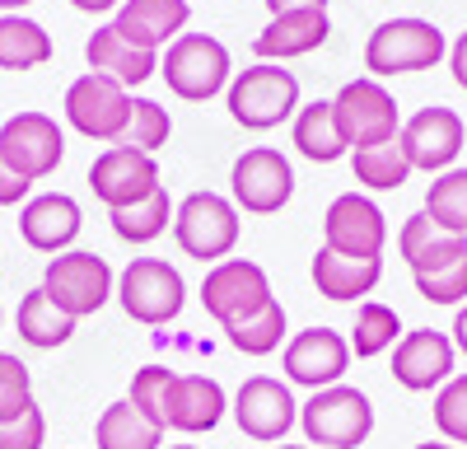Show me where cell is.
<instances>
[{
	"instance_id": "cell-16",
	"label": "cell",
	"mask_w": 467,
	"mask_h": 449,
	"mask_svg": "<svg viewBox=\"0 0 467 449\" xmlns=\"http://www.w3.org/2000/svg\"><path fill=\"white\" fill-rule=\"evenodd\" d=\"M285 380L318 393L332 384H346V365H350V342L337 328H304L285 342Z\"/></svg>"
},
{
	"instance_id": "cell-46",
	"label": "cell",
	"mask_w": 467,
	"mask_h": 449,
	"mask_svg": "<svg viewBox=\"0 0 467 449\" xmlns=\"http://www.w3.org/2000/svg\"><path fill=\"white\" fill-rule=\"evenodd\" d=\"M24 5H33V0H0V10H5V15H19Z\"/></svg>"
},
{
	"instance_id": "cell-25",
	"label": "cell",
	"mask_w": 467,
	"mask_h": 449,
	"mask_svg": "<svg viewBox=\"0 0 467 449\" xmlns=\"http://www.w3.org/2000/svg\"><path fill=\"white\" fill-rule=\"evenodd\" d=\"M383 281V262H365V257H341L332 248H318L314 253V286L323 299H337V305H350V299H360Z\"/></svg>"
},
{
	"instance_id": "cell-20",
	"label": "cell",
	"mask_w": 467,
	"mask_h": 449,
	"mask_svg": "<svg viewBox=\"0 0 467 449\" xmlns=\"http://www.w3.org/2000/svg\"><path fill=\"white\" fill-rule=\"evenodd\" d=\"M80 202L66 197V193H43V197H28L19 211V235L33 253H70V244L80 239Z\"/></svg>"
},
{
	"instance_id": "cell-30",
	"label": "cell",
	"mask_w": 467,
	"mask_h": 449,
	"mask_svg": "<svg viewBox=\"0 0 467 449\" xmlns=\"http://www.w3.org/2000/svg\"><path fill=\"white\" fill-rule=\"evenodd\" d=\"M350 356L360 360H374L383 351H393L402 342V318L393 305H379V299H365V305L356 309V328H350Z\"/></svg>"
},
{
	"instance_id": "cell-27",
	"label": "cell",
	"mask_w": 467,
	"mask_h": 449,
	"mask_svg": "<svg viewBox=\"0 0 467 449\" xmlns=\"http://www.w3.org/2000/svg\"><path fill=\"white\" fill-rule=\"evenodd\" d=\"M15 328H19L24 342H28V347H37V351H57V347H66L70 337H75V318H70L66 309H57V305H52V295H47L43 286L28 290V295L19 299Z\"/></svg>"
},
{
	"instance_id": "cell-37",
	"label": "cell",
	"mask_w": 467,
	"mask_h": 449,
	"mask_svg": "<svg viewBox=\"0 0 467 449\" xmlns=\"http://www.w3.org/2000/svg\"><path fill=\"white\" fill-rule=\"evenodd\" d=\"M173 374H178V370H169V365H145V370L131 374V393H127V398L145 412L154 426H164V398H169Z\"/></svg>"
},
{
	"instance_id": "cell-41",
	"label": "cell",
	"mask_w": 467,
	"mask_h": 449,
	"mask_svg": "<svg viewBox=\"0 0 467 449\" xmlns=\"http://www.w3.org/2000/svg\"><path fill=\"white\" fill-rule=\"evenodd\" d=\"M28 187H33L28 178H19L5 160H0V206H19L28 197Z\"/></svg>"
},
{
	"instance_id": "cell-15",
	"label": "cell",
	"mask_w": 467,
	"mask_h": 449,
	"mask_svg": "<svg viewBox=\"0 0 467 449\" xmlns=\"http://www.w3.org/2000/svg\"><path fill=\"white\" fill-rule=\"evenodd\" d=\"M89 187L94 197L108 206V211H122V206H136L145 202L150 193H160V164L145 150H131V145H108L103 155L89 164Z\"/></svg>"
},
{
	"instance_id": "cell-28",
	"label": "cell",
	"mask_w": 467,
	"mask_h": 449,
	"mask_svg": "<svg viewBox=\"0 0 467 449\" xmlns=\"http://www.w3.org/2000/svg\"><path fill=\"white\" fill-rule=\"evenodd\" d=\"M295 145L314 164H337L346 155V141H341L337 118H332V99H314L295 112Z\"/></svg>"
},
{
	"instance_id": "cell-42",
	"label": "cell",
	"mask_w": 467,
	"mask_h": 449,
	"mask_svg": "<svg viewBox=\"0 0 467 449\" xmlns=\"http://www.w3.org/2000/svg\"><path fill=\"white\" fill-rule=\"evenodd\" d=\"M449 70H453V80L467 89V33H458V43L449 47Z\"/></svg>"
},
{
	"instance_id": "cell-5",
	"label": "cell",
	"mask_w": 467,
	"mask_h": 449,
	"mask_svg": "<svg viewBox=\"0 0 467 449\" xmlns=\"http://www.w3.org/2000/svg\"><path fill=\"white\" fill-rule=\"evenodd\" d=\"M444 57H449V43L431 19H388L369 33V43H365V70L374 75V80H383V75L431 70Z\"/></svg>"
},
{
	"instance_id": "cell-9",
	"label": "cell",
	"mask_w": 467,
	"mask_h": 449,
	"mask_svg": "<svg viewBox=\"0 0 467 449\" xmlns=\"http://www.w3.org/2000/svg\"><path fill=\"white\" fill-rule=\"evenodd\" d=\"M66 122L80 136H89V141L122 145L127 122H131V94H127V85H117L112 75L85 70L80 80L66 89Z\"/></svg>"
},
{
	"instance_id": "cell-45",
	"label": "cell",
	"mask_w": 467,
	"mask_h": 449,
	"mask_svg": "<svg viewBox=\"0 0 467 449\" xmlns=\"http://www.w3.org/2000/svg\"><path fill=\"white\" fill-rule=\"evenodd\" d=\"M70 5L85 15H108V10H122V0H70Z\"/></svg>"
},
{
	"instance_id": "cell-26",
	"label": "cell",
	"mask_w": 467,
	"mask_h": 449,
	"mask_svg": "<svg viewBox=\"0 0 467 449\" xmlns=\"http://www.w3.org/2000/svg\"><path fill=\"white\" fill-rule=\"evenodd\" d=\"M164 435H169V431L154 426L131 398L103 407V417H99V426H94V444H99V449H164Z\"/></svg>"
},
{
	"instance_id": "cell-3",
	"label": "cell",
	"mask_w": 467,
	"mask_h": 449,
	"mask_svg": "<svg viewBox=\"0 0 467 449\" xmlns=\"http://www.w3.org/2000/svg\"><path fill=\"white\" fill-rule=\"evenodd\" d=\"M332 118H337V131L346 141V150H369V145H388L402 136V112H398V99L388 94L374 75H360V80H346L332 99Z\"/></svg>"
},
{
	"instance_id": "cell-33",
	"label": "cell",
	"mask_w": 467,
	"mask_h": 449,
	"mask_svg": "<svg viewBox=\"0 0 467 449\" xmlns=\"http://www.w3.org/2000/svg\"><path fill=\"white\" fill-rule=\"evenodd\" d=\"M108 220H112V235L122 239V244H150V239H160V235L169 230L173 202H169V193L160 187V193H150V197L136 202V206L108 211Z\"/></svg>"
},
{
	"instance_id": "cell-48",
	"label": "cell",
	"mask_w": 467,
	"mask_h": 449,
	"mask_svg": "<svg viewBox=\"0 0 467 449\" xmlns=\"http://www.w3.org/2000/svg\"><path fill=\"white\" fill-rule=\"evenodd\" d=\"M271 449H304V444H271Z\"/></svg>"
},
{
	"instance_id": "cell-36",
	"label": "cell",
	"mask_w": 467,
	"mask_h": 449,
	"mask_svg": "<svg viewBox=\"0 0 467 449\" xmlns=\"http://www.w3.org/2000/svg\"><path fill=\"white\" fill-rule=\"evenodd\" d=\"M435 431L458 449L467 444V374H453L435 393Z\"/></svg>"
},
{
	"instance_id": "cell-34",
	"label": "cell",
	"mask_w": 467,
	"mask_h": 449,
	"mask_svg": "<svg viewBox=\"0 0 467 449\" xmlns=\"http://www.w3.org/2000/svg\"><path fill=\"white\" fill-rule=\"evenodd\" d=\"M425 215H431L444 235L467 239V169H449L431 183V193H425Z\"/></svg>"
},
{
	"instance_id": "cell-13",
	"label": "cell",
	"mask_w": 467,
	"mask_h": 449,
	"mask_svg": "<svg viewBox=\"0 0 467 449\" xmlns=\"http://www.w3.org/2000/svg\"><path fill=\"white\" fill-rule=\"evenodd\" d=\"M234 422H239V431L257 444H285L290 426L299 422V402L290 393V384L271 380V374H253V380L239 384V393H234Z\"/></svg>"
},
{
	"instance_id": "cell-2",
	"label": "cell",
	"mask_w": 467,
	"mask_h": 449,
	"mask_svg": "<svg viewBox=\"0 0 467 449\" xmlns=\"http://www.w3.org/2000/svg\"><path fill=\"white\" fill-rule=\"evenodd\" d=\"M299 426L314 449H360L374 431V402L356 384H332L299 407Z\"/></svg>"
},
{
	"instance_id": "cell-8",
	"label": "cell",
	"mask_w": 467,
	"mask_h": 449,
	"mask_svg": "<svg viewBox=\"0 0 467 449\" xmlns=\"http://www.w3.org/2000/svg\"><path fill=\"white\" fill-rule=\"evenodd\" d=\"M43 290L52 295V305L66 309L75 323L99 314L108 299L117 295V277L112 267L99 257V253H85V248H70V253H57L43 272Z\"/></svg>"
},
{
	"instance_id": "cell-29",
	"label": "cell",
	"mask_w": 467,
	"mask_h": 449,
	"mask_svg": "<svg viewBox=\"0 0 467 449\" xmlns=\"http://www.w3.org/2000/svg\"><path fill=\"white\" fill-rule=\"evenodd\" d=\"M52 61V33L24 19V15H0V70H33Z\"/></svg>"
},
{
	"instance_id": "cell-23",
	"label": "cell",
	"mask_w": 467,
	"mask_h": 449,
	"mask_svg": "<svg viewBox=\"0 0 467 449\" xmlns=\"http://www.w3.org/2000/svg\"><path fill=\"white\" fill-rule=\"evenodd\" d=\"M398 248H402V257H407L411 277H431V272H440V267H453L458 257H467V239L444 235L425 211H416V215L402 224Z\"/></svg>"
},
{
	"instance_id": "cell-24",
	"label": "cell",
	"mask_w": 467,
	"mask_h": 449,
	"mask_svg": "<svg viewBox=\"0 0 467 449\" xmlns=\"http://www.w3.org/2000/svg\"><path fill=\"white\" fill-rule=\"evenodd\" d=\"M85 61H89V70L112 75L117 85H145L150 75L160 70V57L131 47L127 37L112 28V24H103V28H94V33H89V43H85Z\"/></svg>"
},
{
	"instance_id": "cell-38",
	"label": "cell",
	"mask_w": 467,
	"mask_h": 449,
	"mask_svg": "<svg viewBox=\"0 0 467 449\" xmlns=\"http://www.w3.org/2000/svg\"><path fill=\"white\" fill-rule=\"evenodd\" d=\"M33 407V374L19 356L0 351V422L19 417V412Z\"/></svg>"
},
{
	"instance_id": "cell-6",
	"label": "cell",
	"mask_w": 467,
	"mask_h": 449,
	"mask_svg": "<svg viewBox=\"0 0 467 449\" xmlns=\"http://www.w3.org/2000/svg\"><path fill=\"white\" fill-rule=\"evenodd\" d=\"M160 75L164 85L187 99V103H206L215 99L220 89H229L234 80V61H229V47L211 33H182L178 43L164 52L160 61Z\"/></svg>"
},
{
	"instance_id": "cell-10",
	"label": "cell",
	"mask_w": 467,
	"mask_h": 449,
	"mask_svg": "<svg viewBox=\"0 0 467 449\" xmlns=\"http://www.w3.org/2000/svg\"><path fill=\"white\" fill-rule=\"evenodd\" d=\"M229 193H234V206L248 211V215H276L295 197V169H290V160L281 155V150L253 145L234 160Z\"/></svg>"
},
{
	"instance_id": "cell-22",
	"label": "cell",
	"mask_w": 467,
	"mask_h": 449,
	"mask_svg": "<svg viewBox=\"0 0 467 449\" xmlns=\"http://www.w3.org/2000/svg\"><path fill=\"white\" fill-rule=\"evenodd\" d=\"M327 10H290V15H271V24L253 37V52L262 61H290V57H308L314 47L327 43Z\"/></svg>"
},
{
	"instance_id": "cell-17",
	"label": "cell",
	"mask_w": 467,
	"mask_h": 449,
	"mask_svg": "<svg viewBox=\"0 0 467 449\" xmlns=\"http://www.w3.org/2000/svg\"><path fill=\"white\" fill-rule=\"evenodd\" d=\"M402 150L411 169H425V173H449L458 150L467 145V127L453 108H420L402 122Z\"/></svg>"
},
{
	"instance_id": "cell-44",
	"label": "cell",
	"mask_w": 467,
	"mask_h": 449,
	"mask_svg": "<svg viewBox=\"0 0 467 449\" xmlns=\"http://www.w3.org/2000/svg\"><path fill=\"white\" fill-rule=\"evenodd\" d=\"M453 351L467 356V305H458V314H453Z\"/></svg>"
},
{
	"instance_id": "cell-39",
	"label": "cell",
	"mask_w": 467,
	"mask_h": 449,
	"mask_svg": "<svg viewBox=\"0 0 467 449\" xmlns=\"http://www.w3.org/2000/svg\"><path fill=\"white\" fill-rule=\"evenodd\" d=\"M416 295L431 299V305H462L467 299V257H458L453 267H440L431 277H411Z\"/></svg>"
},
{
	"instance_id": "cell-12",
	"label": "cell",
	"mask_w": 467,
	"mask_h": 449,
	"mask_svg": "<svg viewBox=\"0 0 467 449\" xmlns=\"http://www.w3.org/2000/svg\"><path fill=\"white\" fill-rule=\"evenodd\" d=\"M0 160L28 183L57 173V164L66 160V136L57 118H47V112H15V118H5V127H0Z\"/></svg>"
},
{
	"instance_id": "cell-32",
	"label": "cell",
	"mask_w": 467,
	"mask_h": 449,
	"mask_svg": "<svg viewBox=\"0 0 467 449\" xmlns=\"http://www.w3.org/2000/svg\"><path fill=\"white\" fill-rule=\"evenodd\" d=\"M224 337H229V347L244 351V356H271L285 342V305H281V299H271V305H262L257 314L229 323Z\"/></svg>"
},
{
	"instance_id": "cell-14",
	"label": "cell",
	"mask_w": 467,
	"mask_h": 449,
	"mask_svg": "<svg viewBox=\"0 0 467 449\" xmlns=\"http://www.w3.org/2000/svg\"><path fill=\"white\" fill-rule=\"evenodd\" d=\"M383 244H388V220L379 211L374 197L365 193H341L327 215H323V248L341 253V257H365V262H383Z\"/></svg>"
},
{
	"instance_id": "cell-11",
	"label": "cell",
	"mask_w": 467,
	"mask_h": 449,
	"mask_svg": "<svg viewBox=\"0 0 467 449\" xmlns=\"http://www.w3.org/2000/svg\"><path fill=\"white\" fill-rule=\"evenodd\" d=\"M271 299H276V295H271V277L257 267V262H248V257L215 262V267L206 272V281H202V305H206V314L220 328L257 314L262 305H271Z\"/></svg>"
},
{
	"instance_id": "cell-40",
	"label": "cell",
	"mask_w": 467,
	"mask_h": 449,
	"mask_svg": "<svg viewBox=\"0 0 467 449\" xmlns=\"http://www.w3.org/2000/svg\"><path fill=\"white\" fill-rule=\"evenodd\" d=\"M43 444H47V417L37 402L19 417L0 422V449H43Z\"/></svg>"
},
{
	"instance_id": "cell-47",
	"label": "cell",
	"mask_w": 467,
	"mask_h": 449,
	"mask_svg": "<svg viewBox=\"0 0 467 449\" xmlns=\"http://www.w3.org/2000/svg\"><path fill=\"white\" fill-rule=\"evenodd\" d=\"M416 449H458V444H449V440H444V444H440V440H425V444H416Z\"/></svg>"
},
{
	"instance_id": "cell-19",
	"label": "cell",
	"mask_w": 467,
	"mask_h": 449,
	"mask_svg": "<svg viewBox=\"0 0 467 449\" xmlns=\"http://www.w3.org/2000/svg\"><path fill=\"white\" fill-rule=\"evenodd\" d=\"M229 398L211 374H173L169 398H164V431L182 435H206L224 422Z\"/></svg>"
},
{
	"instance_id": "cell-31",
	"label": "cell",
	"mask_w": 467,
	"mask_h": 449,
	"mask_svg": "<svg viewBox=\"0 0 467 449\" xmlns=\"http://www.w3.org/2000/svg\"><path fill=\"white\" fill-rule=\"evenodd\" d=\"M350 169H356V183H365L369 193H398V187L411 178V160H407L402 141L356 150V155H350Z\"/></svg>"
},
{
	"instance_id": "cell-50",
	"label": "cell",
	"mask_w": 467,
	"mask_h": 449,
	"mask_svg": "<svg viewBox=\"0 0 467 449\" xmlns=\"http://www.w3.org/2000/svg\"><path fill=\"white\" fill-rule=\"evenodd\" d=\"M0 323H5V309H0Z\"/></svg>"
},
{
	"instance_id": "cell-21",
	"label": "cell",
	"mask_w": 467,
	"mask_h": 449,
	"mask_svg": "<svg viewBox=\"0 0 467 449\" xmlns=\"http://www.w3.org/2000/svg\"><path fill=\"white\" fill-rule=\"evenodd\" d=\"M187 19H192L187 0H122V10H117L112 28L122 33L131 47L160 57V47H173L178 37H182Z\"/></svg>"
},
{
	"instance_id": "cell-1",
	"label": "cell",
	"mask_w": 467,
	"mask_h": 449,
	"mask_svg": "<svg viewBox=\"0 0 467 449\" xmlns=\"http://www.w3.org/2000/svg\"><path fill=\"white\" fill-rule=\"evenodd\" d=\"M229 118L248 127V131H271L281 127L290 112H299V80L295 70L276 66V61H257L248 70H239L224 89Z\"/></svg>"
},
{
	"instance_id": "cell-7",
	"label": "cell",
	"mask_w": 467,
	"mask_h": 449,
	"mask_svg": "<svg viewBox=\"0 0 467 449\" xmlns=\"http://www.w3.org/2000/svg\"><path fill=\"white\" fill-rule=\"evenodd\" d=\"M173 239L197 262H224L239 244V206L220 193H192L173 211Z\"/></svg>"
},
{
	"instance_id": "cell-18",
	"label": "cell",
	"mask_w": 467,
	"mask_h": 449,
	"mask_svg": "<svg viewBox=\"0 0 467 449\" xmlns=\"http://www.w3.org/2000/svg\"><path fill=\"white\" fill-rule=\"evenodd\" d=\"M453 337L435 332V328H416L402 332V342L393 347V380L411 393H431L444 389L453 380Z\"/></svg>"
},
{
	"instance_id": "cell-35",
	"label": "cell",
	"mask_w": 467,
	"mask_h": 449,
	"mask_svg": "<svg viewBox=\"0 0 467 449\" xmlns=\"http://www.w3.org/2000/svg\"><path fill=\"white\" fill-rule=\"evenodd\" d=\"M169 136H173V118H169V108H160L154 99H131V122H127L122 145L154 155L160 145H169Z\"/></svg>"
},
{
	"instance_id": "cell-43",
	"label": "cell",
	"mask_w": 467,
	"mask_h": 449,
	"mask_svg": "<svg viewBox=\"0 0 467 449\" xmlns=\"http://www.w3.org/2000/svg\"><path fill=\"white\" fill-rule=\"evenodd\" d=\"M271 15H290V10H327V0H266Z\"/></svg>"
},
{
	"instance_id": "cell-49",
	"label": "cell",
	"mask_w": 467,
	"mask_h": 449,
	"mask_svg": "<svg viewBox=\"0 0 467 449\" xmlns=\"http://www.w3.org/2000/svg\"><path fill=\"white\" fill-rule=\"evenodd\" d=\"M169 449H197V444H169Z\"/></svg>"
},
{
	"instance_id": "cell-4",
	"label": "cell",
	"mask_w": 467,
	"mask_h": 449,
	"mask_svg": "<svg viewBox=\"0 0 467 449\" xmlns=\"http://www.w3.org/2000/svg\"><path fill=\"white\" fill-rule=\"evenodd\" d=\"M117 305L145 328H164L187 305V281L164 257H131L127 272L117 277Z\"/></svg>"
}]
</instances>
